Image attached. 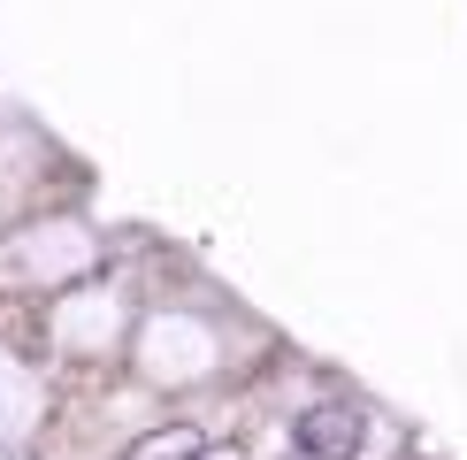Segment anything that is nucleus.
<instances>
[{"label":"nucleus","mask_w":467,"mask_h":460,"mask_svg":"<svg viewBox=\"0 0 467 460\" xmlns=\"http://www.w3.org/2000/svg\"><path fill=\"white\" fill-rule=\"evenodd\" d=\"M291 437H299L306 460H353L368 445V422H360V407H306Z\"/></svg>","instance_id":"nucleus-1"}]
</instances>
